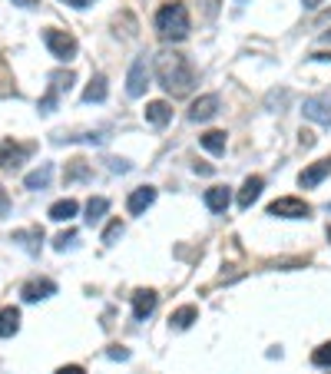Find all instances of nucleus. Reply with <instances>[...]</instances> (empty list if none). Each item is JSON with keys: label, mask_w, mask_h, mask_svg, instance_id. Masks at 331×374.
I'll return each instance as SVG.
<instances>
[{"label": "nucleus", "mask_w": 331, "mask_h": 374, "mask_svg": "<svg viewBox=\"0 0 331 374\" xmlns=\"http://www.w3.org/2000/svg\"><path fill=\"white\" fill-rule=\"evenodd\" d=\"M56 374H87L80 364H63V368H56Z\"/></svg>", "instance_id": "473e14b6"}, {"label": "nucleus", "mask_w": 331, "mask_h": 374, "mask_svg": "<svg viewBox=\"0 0 331 374\" xmlns=\"http://www.w3.org/2000/svg\"><path fill=\"white\" fill-rule=\"evenodd\" d=\"M77 212H80L77 199H60V202H54V206H50V219H54V222H70Z\"/></svg>", "instance_id": "412c9836"}, {"label": "nucleus", "mask_w": 331, "mask_h": 374, "mask_svg": "<svg viewBox=\"0 0 331 374\" xmlns=\"http://www.w3.org/2000/svg\"><path fill=\"white\" fill-rule=\"evenodd\" d=\"M311 364H318V368H331V342L321 344V348H315V354H311Z\"/></svg>", "instance_id": "a878e982"}, {"label": "nucleus", "mask_w": 331, "mask_h": 374, "mask_svg": "<svg viewBox=\"0 0 331 374\" xmlns=\"http://www.w3.org/2000/svg\"><path fill=\"white\" fill-rule=\"evenodd\" d=\"M106 209H110V202H106L103 196L89 199V202H87V216H83V219H87V225H96V222L106 216Z\"/></svg>", "instance_id": "393cba45"}, {"label": "nucleus", "mask_w": 331, "mask_h": 374, "mask_svg": "<svg viewBox=\"0 0 331 374\" xmlns=\"http://www.w3.org/2000/svg\"><path fill=\"white\" fill-rule=\"evenodd\" d=\"M268 216H275V219H308L311 206L295 196H285V199H275V202L268 206Z\"/></svg>", "instance_id": "423d86ee"}, {"label": "nucleus", "mask_w": 331, "mask_h": 374, "mask_svg": "<svg viewBox=\"0 0 331 374\" xmlns=\"http://www.w3.org/2000/svg\"><path fill=\"white\" fill-rule=\"evenodd\" d=\"M73 242H77V232L66 229V232H60V235L54 239V249H56V252H63L66 245H73Z\"/></svg>", "instance_id": "cd10ccee"}, {"label": "nucleus", "mask_w": 331, "mask_h": 374, "mask_svg": "<svg viewBox=\"0 0 331 374\" xmlns=\"http://www.w3.org/2000/svg\"><path fill=\"white\" fill-rule=\"evenodd\" d=\"M321 40H325V44H331V33H321Z\"/></svg>", "instance_id": "4c0bfd02"}, {"label": "nucleus", "mask_w": 331, "mask_h": 374, "mask_svg": "<svg viewBox=\"0 0 331 374\" xmlns=\"http://www.w3.org/2000/svg\"><path fill=\"white\" fill-rule=\"evenodd\" d=\"M146 87H149V63H146V56H136L130 66V77H126V93L136 99L146 93Z\"/></svg>", "instance_id": "0eeeda50"}, {"label": "nucleus", "mask_w": 331, "mask_h": 374, "mask_svg": "<svg viewBox=\"0 0 331 374\" xmlns=\"http://www.w3.org/2000/svg\"><path fill=\"white\" fill-rule=\"evenodd\" d=\"M301 4H305V7H308V11H315V7H321V4H325V0H301Z\"/></svg>", "instance_id": "f704fd0d"}, {"label": "nucleus", "mask_w": 331, "mask_h": 374, "mask_svg": "<svg viewBox=\"0 0 331 374\" xmlns=\"http://www.w3.org/2000/svg\"><path fill=\"white\" fill-rule=\"evenodd\" d=\"M216 113H219V96L209 93V96L192 99V106H189V120H192V123H206V120H212Z\"/></svg>", "instance_id": "1a4fd4ad"}, {"label": "nucleus", "mask_w": 331, "mask_h": 374, "mask_svg": "<svg viewBox=\"0 0 331 374\" xmlns=\"http://www.w3.org/2000/svg\"><path fill=\"white\" fill-rule=\"evenodd\" d=\"M169 120H173V106H169L166 99H153V103H146V123H149V126H159V130H163Z\"/></svg>", "instance_id": "2eb2a0df"}, {"label": "nucleus", "mask_w": 331, "mask_h": 374, "mask_svg": "<svg viewBox=\"0 0 331 374\" xmlns=\"http://www.w3.org/2000/svg\"><path fill=\"white\" fill-rule=\"evenodd\" d=\"M153 202H156V189L153 186H139V189H132V192H130L126 209H130V216H143Z\"/></svg>", "instance_id": "f8f14e48"}, {"label": "nucleus", "mask_w": 331, "mask_h": 374, "mask_svg": "<svg viewBox=\"0 0 331 374\" xmlns=\"http://www.w3.org/2000/svg\"><path fill=\"white\" fill-rule=\"evenodd\" d=\"M106 354H110L113 361H130V351H126V348H120V344H113Z\"/></svg>", "instance_id": "c85d7f7f"}, {"label": "nucleus", "mask_w": 331, "mask_h": 374, "mask_svg": "<svg viewBox=\"0 0 331 374\" xmlns=\"http://www.w3.org/2000/svg\"><path fill=\"white\" fill-rule=\"evenodd\" d=\"M199 318V308L196 305H182V308H176L173 315H169V328H176V331H186L192 321Z\"/></svg>", "instance_id": "aec40b11"}, {"label": "nucleus", "mask_w": 331, "mask_h": 374, "mask_svg": "<svg viewBox=\"0 0 331 374\" xmlns=\"http://www.w3.org/2000/svg\"><path fill=\"white\" fill-rule=\"evenodd\" d=\"M202 4H206V17L212 20V17L219 13V4H222V0H202Z\"/></svg>", "instance_id": "2f4dec72"}, {"label": "nucleus", "mask_w": 331, "mask_h": 374, "mask_svg": "<svg viewBox=\"0 0 331 374\" xmlns=\"http://www.w3.org/2000/svg\"><path fill=\"white\" fill-rule=\"evenodd\" d=\"M0 202H4V189H0Z\"/></svg>", "instance_id": "ea45409f"}, {"label": "nucleus", "mask_w": 331, "mask_h": 374, "mask_svg": "<svg viewBox=\"0 0 331 374\" xmlns=\"http://www.w3.org/2000/svg\"><path fill=\"white\" fill-rule=\"evenodd\" d=\"M30 153H33V146L17 143V139H4V143H0V169H7V173L20 169Z\"/></svg>", "instance_id": "39448f33"}, {"label": "nucleus", "mask_w": 331, "mask_h": 374, "mask_svg": "<svg viewBox=\"0 0 331 374\" xmlns=\"http://www.w3.org/2000/svg\"><path fill=\"white\" fill-rule=\"evenodd\" d=\"M44 44H46V50H50L56 60H63V63H70V60L77 56V50H80L77 37H73V33H66V30H56V27H46V30H44Z\"/></svg>", "instance_id": "7ed1b4c3"}, {"label": "nucleus", "mask_w": 331, "mask_h": 374, "mask_svg": "<svg viewBox=\"0 0 331 374\" xmlns=\"http://www.w3.org/2000/svg\"><path fill=\"white\" fill-rule=\"evenodd\" d=\"M156 305H159V295H156L153 288H136V292H132V318L136 321L149 318L156 311Z\"/></svg>", "instance_id": "6e6552de"}, {"label": "nucleus", "mask_w": 331, "mask_h": 374, "mask_svg": "<svg viewBox=\"0 0 331 374\" xmlns=\"http://www.w3.org/2000/svg\"><path fill=\"white\" fill-rule=\"evenodd\" d=\"M87 179H93V166L87 163V159H70L63 169V182L66 186H73V182H87Z\"/></svg>", "instance_id": "dca6fc26"}, {"label": "nucleus", "mask_w": 331, "mask_h": 374, "mask_svg": "<svg viewBox=\"0 0 331 374\" xmlns=\"http://www.w3.org/2000/svg\"><path fill=\"white\" fill-rule=\"evenodd\" d=\"M156 80L163 83L166 93H173V96H186L192 83H196V73H192V66L182 54L176 50H159L156 54Z\"/></svg>", "instance_id": "f257e3e1"}, {"label": "nucleus", "mask_w": 331, "mask_h": 374, "mask_svg": "<svg viewBox=\"0 0 331 374\" xmlns=\"http://www.w3.org/2000/svg\"><path fill=\"white\" fill-rule=\"evenodd\" d=\"M298 143L305 146V149H311V146H315V132H311V130H301V132H298Z\"/></svg>", "instance_id": "c756f323"}, {"label": "nucleus", "mask_w": 331, "mask_h": 374, "mask_svg": "<svg viewBox=\"0 0 331 374\" xmlns=\"http://www.w3.org/2000/svg\"><path fill=\"white\" fill-rule=\"evenodd\" d=\"M70 87H73V73H70V70H56V73H50V89H46V96L40 99V113H54L56 103H60V96L70 93Z\"/></svg>", "instance_id": "20e7f679"}, {"label": "nucleus", "mask_w": 331, "mask_h": 374, "mask_svg": "<svg viewBox=\"0 0 331 374\" xmlns=\"http://www.w3.org/2000/svg\"><path fill=\"white\" fill-rule=\"evenodd\" d=\"M199 143H202V149H209L212 156H222L225 153V132L222 130H209L199 136Z\"/></svg>", "instance_id": "b1692460"}, {"label": "nucleus", "mask_w": 331, "mask_h": 374, "mask_svg": "<svg viewBox=\"0 0 331 374\" xmlns=\"http://www.w3.org/2000/svg\"><path fill=\"white\" fill-rule=\"evenodd\" d=\"M13 242H20L30 255H37V252H40V245H37V242H44V229H20V232H13Z\"/></svg>", "instance_id": "4be33fe9"}, {"label": "nucleus", "mask_w": 331, "mask_h": 374, "mask_svg": "<svg viewBox=\"0 0 331 374\" xmlns=\"http://www.w3.org/2000/svg\"><path fill=\"white\" fill-rule=\"evenodd\" d=\"M106 163H110L113 173H130V169H132V166L126 163V159H106Z\"/></svg>", "instance_id": "7c9ffc66"}, {"label": "nucleus", "mask_w": 331, "mask_h": 374, "mask_svg": "<svg viewBox=\"0 0 331 374\" xmlns=\"http://www.w3.org/2000/svg\"><path fill=\"white\" fill-rule=\"evenodd\" d=\"M232 202V192L229 186H212L209 192H206V206H209V212H225Z\"/></svg>", "instance_id": "6ab92c4d"}, {"label": "nucleus", "mask_w": 331, "mask_h": 374, "mask_svg": "<svg viewBox=\"0 0 331 374\" xmlns=\"http://www.w3.org/2000/svg\"><path fill=\"white\" fill-rule=\"evenodd\" d=\"M23 301H44V298L56 295V285L50 282V278H33V282H27L23 285Z\"/></svg>", "instance_id": "ddd939ff"}, {"label": "nucleus", "mask_w": 331, "mask_h": 374, "mask_svg": "<svg viewBox=\"0 0 331 374\" xmlns=\"http://www.w3.org/2000/svg\"><path fill=\"white\" fill-rule=\"evenodd\" d=\"M305 116L315 123H321V126H331V96H311L305 99Z\"/></svg>", "instance_id": "9b49d317"}, {"label": "nucleus", "mask_w": 331, "mask_h": 374, "mask_svg": "<svg viewBox=\"0 0 331 374\" xmlns=\"http://www.w3.org/2000/svg\"><path fill=\"white\" fill-rule=\"evenodd\" d=\"M20 331V308H0V338H13Z\"/></svg>", "instance_id": "f3484780"}, {"label": "nucleus", "mask_w": 331, "mask_h": 374, "mask_svg": "<svg viewBox=\"0 0 331 374\" xmlns=\"http://www.w3.org/2000/svg\"><path fill=\"white\" fill-rule=\"evenodd\" d=\"M156 33H159L163 40H173V44L186 40V37H189V11H186V4L173 0V4L159 7V11H156Z\"/></svg>", "instance_id": "f03ea898"}, {"label": "nucleus", "mask_w": 331, "mask_h": 374, "mask_svg": "<svg viewBox=\"0 0 331 374\" xmlns=\"http://www.w3.org/2000/svg\"><path fill=\"white\" fill-rule=\"evenodd\" d=\"M262 189H265L262 176H249V179H245L242 189H239V199H235V202H239V209H252V202L262 196Z\"/></svg>", "instance_id": "4468645a"}, {"label": "nucleus", "mask_w": 331, "mask_h": 374, "mask_svg": "<svg viewBox=\"0 0 331 374\" xmlns=\"http://www.w3.org/2000/svg\"><path fill=\"white\" fill-rule=\"evenodd\" d=\"M50 179H54V166H50V163H40V169H33L30 176L23 179V186L33 189V192H40V189L50 186Z\"/></svg>", "instance_id": "a211bd4d"}, {"label": "nucleus", "mask_w": 331, "mask_h": 374, "mask_svg": "<svg viewBox=\"0 0 331 374\" xmlns=\"http://www.w3.org/2000/svg\"><path fill=\"white\" fill-rule=\"evenodd\" d=\"M311 60H318V63H331V54H325V50H318V54H311Z\"/></svg>", "instance_id": "72a5a7b5"}, {"label": "nucleus", "mask_w": 331, "mask_h": 374, "mask_svg": "<svg viewBox=\"0 0 331 374\" xmlns=\"http://www.w3.org/2000/svg\"><path fill=\"white\" fill-rule=\"evenodd\" d=\"M63 4H70V7H87L89 0H63Z\"/></svg>", "instance_id": "c9c22d12"}, {"label": "nucleus", "mask_w": 331, "mask_h": 374, "mask_svg": "<svg viewBox=\"0 0 331 374\" xmlns=\"http://www.w3.org/2000/svg\"><path fill=\"white\" fill-rule=\"evenodd\" d=\"M123 235V222L113 219L110 225H106V232H103V245H116V239Z\"/></svg>", "instance_id": "bb28decb"}, {"label": "nucleus", "mask_w": 331, "mask_h": 374, "mask_svg": "<svg viewBox=\"0 0 331 374\" xmlns=\"http://www.w3.org/2000/svg\"><path fill=\"white\" fill-rule=\"evenodd\" d=\"M106 93H110V89H106V77H103V73H96V77L87 83V89H83V103H103V99H106Z\"/></svg>", "instance_id": "5701e85b"}, {"label": "nucleus", "mask_w": 331, "mask_h": 374, "mask_svg": "<svg viewBox=\"0 0 331 374\" xmlns=\"http://www.w3.org/2000/svg\"><path fill=\"white\" fill-rule=\"evenodd\" d=\"M328 242H331V225H328Z\"/></svg>", "instance_id": "58836bf2"}, {"label": "nucleus", "mask_w": 331, "mask_h": 374, "mask_svg": "<svg viewBox=\"0 0 331 374\" xmlns=\"http://www.w3.org/2000/svg\"><path fill=\"white\" fill-rule=\"evenodd\" d=\"M17 7H33V4H40V0H13Z\"/></svg>", "instance_id": "e433bc0d"}, {"label": "nucleus", "mask_w": 331, "mask_h": 374, "mask_svg": "<svg viewBox=\"0 0 331 374\" xmlns=\"http://www.w3.org/2000/svg\"><path fill=\"white\" fill-rule=\"evenodd\" d=\"M325 176H331V159H318V163H311L308 169H301V173H298V186L315 189Z\"/></svg>", "instance_id": "9d476101"}]
</instances>
